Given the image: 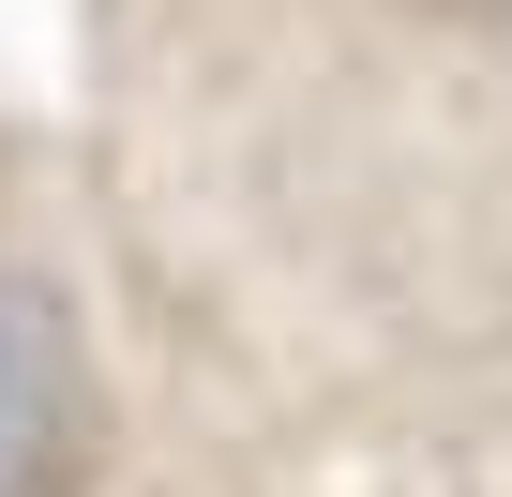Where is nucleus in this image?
I'll list each match as a JSON object with an SVG mask.
<instances>
[{
    "label": "nucleus",
    "instance_id": "nucleus-1",
    "mask_svg": "<svg viewBox=\"0 0 512 497\" xmlns=\"http://www.w3.org/2000/svg\"><path fill=\"white\" fill-rule=\"evenodd\" d=\"M76 136L241 497H512V0H76Z\"/></svg>",
    "mask_w": 512,
    "mask_h": 497
},
{
    "label": "nucleus",
    "instance_id": "nucleus-2",
    "mask_svg": "<svg viewBox=\"0 0 512 497\" xmlns=\"http://www.w3.org/2000/svg\"><path fill=\"white\" fill-rule=\"evenodd\" d=\"M0 497H241L76 121L0 106Z\"/></svg>",
    "mask_w": 512,
    "mask_h": 497
}]
</instances>
